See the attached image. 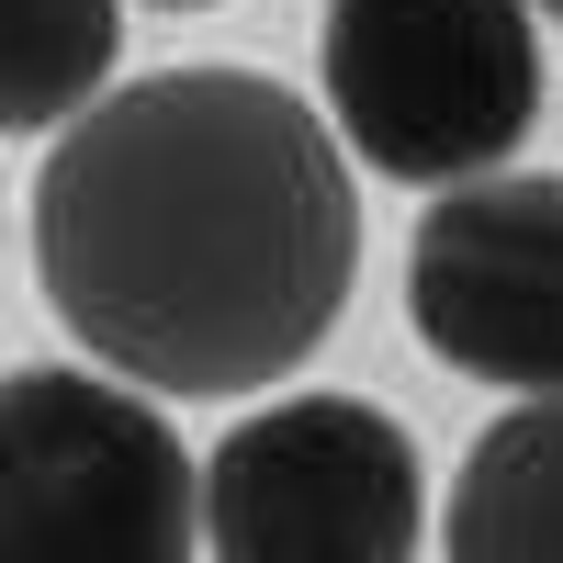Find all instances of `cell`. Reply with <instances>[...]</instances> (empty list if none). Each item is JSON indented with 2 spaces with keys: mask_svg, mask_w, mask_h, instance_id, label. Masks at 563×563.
<instances>
[{
  "mask_svg": "<svg viewBox=\"0 0 563 563\" xmlns=\"http://www.w3.org/2000/svg\"><path fill=\"white\" fill-rule=\"evenodd\" d=\"M361 180L305 90L158 68L90 90L34 169V282L135 395H260L339 327Z\"/></svg>",
  "mask_w": 563,
  "mask_h": 563,
  "instance_id": "obj_1",
  "label": "cell"
},
{
  "mask_svg": "<svg viewBox=\"0 0 563 563\" xmlns=\"http://www.w3.org/2000/svg\"><path fill=\"white\" fill-rule=\"evenodd\" d=\"M339 147L384 180H485L541 124L530 0H327L316 34Z\"/></svg>",
  "mask_w": 563,
  "mask_h": 563,
  "instance_id": "obj_2",
  "label": "cell"
},
{
  "mask_svg": "<svg viewBox=\"0 0 563 563\" xmlns=\"http://www.w3.org/2000/svg\"><path fill=\"white\" fill-rule=\"evenodd\" d=\"M203 474L158 395L102 372H0V563H192Z\"/></svg>",
  "mask_w": 563,
  "mask_h": 563,
  "instance_id": "obj_3",
  "label": "cell"
},
{
  "mask_svg": "<svg viewBox=\"0 0 563 563\" xmlns=\"http://www.w3.org/2000/svg\"><path fill=\"white\" fill-rule=\"evenodd\" d=\"M417 440L372 395H282L203 462L214 563H417Z\"/></svg>",
  "mask_w": 563,
  "mask_h": 563,
  "instance_id": "obj_4",
  "label": "cell"
},
{
  "mask_svg": "<svg viewBox=\"0 0 563 563\" xmlns=\"http://www.w3.org/2000/svg\"><path fill=\"white\" fill-rule=\"evenodd\" d=\"M406 316L474 384L563 395V180H451L406 249Z\"/></svg>",
  "mask_w": 563,
  "mask_h": 563,
  "instance_id": "obj_5",
  "label": "cell"
},
{
  "mask_svg": "<svg viewBox=\"0 0 563 563\" xmlns=\"http://www.w3.org/2000/svg\"><path fill=\"white\" fill-rule=\"evenodd\" d=\"M451 563H563V395L507 406L451 474Z\"/></svg>",
  "mask_w": 563,
  "mask_h": 563,
  "instance_id": "obj_6",
  "label": "cell"
},
{
  "mask_svg": "<svg viewBox=\"0 0 563 563\" xmlns=\"http://www.w3.org/2000/svg\"><path fill=\"white\" fill-rule=\"evenodd\" d=\"M124 57V0H0V135H57Z\"/></svg>",
  "mask_w": 563,
  "mask_h": 563,
  "instance_id": "obj_7",
  "label": "cell"
},
{
  "mask_svg": "<svg viewBox=\"0 0 563 563\" xmlns=\"http://www.w3.org/2000/svg\"><path fill=\"white\" fill-rule=\"evenodd\" d=\"M158 12H214V0H158Z\"/></svg>",
  "mask_w": 563,
  "mask_h": 563,
  "instance_id": "obj_8",
  "label": "cell"
},
{
  "mask_svg": "<svg viewBox=\"0 0 563 563\" xmlns=\"http://www.w3.org/2000/svg\"><path fill=\"white\" fill-rule=\"evenodd\" d=\"M541 12H563V0H541Z\"/></svg>",
  "mask_w": 563,
  "mask_h": 563,
  "instance_id": "obj_9",
  "label": "cell"
}]
</instances>
